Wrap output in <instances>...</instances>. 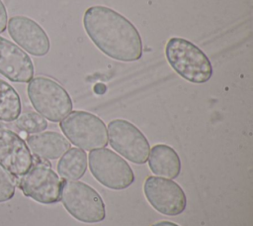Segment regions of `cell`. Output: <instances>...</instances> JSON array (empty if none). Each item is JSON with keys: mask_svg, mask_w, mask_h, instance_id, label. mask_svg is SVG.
Returning a JSON list of instances; mask_svg holds the SVG:
<instances>
[{"mask_svg": "<svg viewBox=\"0 0 253 226\" xmlns=\"http://www.w3.org/2000/svg\"><path fill=\"white\" fill-rule=\"evenodd\" d=\"M85 31L108 56L134 61L142 56V41L134 25L115 10L101 5L89 7L83 17Z\"/></svg>", "mask_w": 253, "mask_h": 226, "instance_id": "1", "label": "cell"}, {"mask_svg": "<svg viewBox=\"0 0 253 226\" xmlns=\"http://www.w3.org/2000/svg\"><path fill=\"white\" fill-rule=\"evenodd\" d=\"M165 55L171 67L190 82L205 83L212 75L209 57L200 48L186 39L171 38L166 44Z\"/></svg>", "mask_w": 253, "mask_h": 226, "instance_id": "2", "label": "cell"}, {"mask_svg": "<svg viewBox=\"0 0 253 226\" xmlns=\"http://www.w3.org/2000/svg\"><path fill=\"white\" fill-rule=\"evenodd\" d=\"M60 200L66 211L83 223H98L105 219V203L90 185L78 180H61Z\"/></svg>", "mask_w": 253, "mask_h": 226, "instance_id": "3", "label": "cell"}, {"mask_svg": "<svg viewBox=\"0 0 253 226\" xmlns=\"http://www.w3.org/2000/svg\"><path fill=\"white\" fill-rule=\"evenodd\" d=\"M27 92L33 107L40 115L51 122H60L72 110L69 94L51 78L44 76L32 78Z\"/></svg>", "mask_w": 253, "mask_h": 226, "instance_id": "4", "label": "cell"}, {"mask_svg": "<svg viewBox=\"0 0 253 226\" xmlns=\"http://www.w3.org/2000/svg\"><path fill=\"white\" fill-rule=\"evenodd\" d=\"M65 137L79 149L92 151L108 145L105 123L96 115L86 111H71L60 121Z\"/></svg>", "mask_w": 253, "mask_h": 226, "instance_id": "5", "label": "cell"}, {"mask_svg": "<svg viewBox=\"0 0 253 226\" xmlns=\"http://www.w3.org/2000/svg\"><path fill=\"white\" fill-rule=\"evenodd\" d=\"M47 163L33 157L32 167L18 181L25 196L42 204H53L60 200L61 179Z\"/></svg>", "mask_w": 253, "mask_h": 226, "instance_id": "6", "label": "cell"}, {"mask_svg": "<svg viewBox=\"0 0 253 226\" xmlns=\"http://www.w3.org/2000/svg\"><path fill=\"white\" fill-rule=\"evenodd\" d=\"M89 169L92 175L104 186L121 190L134 181V173L129 165L115 152L101 148L89 153Z\"/></svg>", "mask_w": 253, "mask_h": 226, "instance_id": "7", "label": "cell"}, {"mask_svg": "<svg viewBox=\"0 0 253 226\" xmlns=\"http://www.w3.org/2000/svg\"><path fill=\"white\" fill-rule=\"evenodd\" d=\"M108 139L111 147L129 162L146 163L150 146L142 132L129 121L115 119L108 124Z\"/></svg>", "mask_w": 253, "mask_h": 226, "instance_id": "8", "label": "cell"}, {"mask_svg": "<svg viewBox=\"0 0 253 226\" xmlns=\"http://www.w3.org/2000/svg\"><path fill=\"white\" fill-rule=\"evenodd\" d=\"M143 191L150 205L161 214L176 216L186 208L184 190L170 178L150 175L144 181Z\"/></svg>", "mask_w": 253, "mask_h": 226, "instance_id": "9", "label": "cell"}, {"mask_svg": "<svg viewBox=\"0 0 253 226\" xmlns=\"http://www.w3.org/2000/svg\"><path fill=\"white\" fill-rule=\"evenodd\" d=\"M7 24L10 37L23 51L35 56H43L48 53L49 39L36 21L26 16H13Z\"/></svg>", "mask_w": 253, "mask_h": 226, "instance_id": "10", "label": "cell"}, {"mask_svg": "<svg viewBox=\"0 0 253 226\" xmlns=\"http://www.w3.org/2000/svg\"><path fill=\"white\" fill-rule=\"evenodd\" d=\"M0 165L15 177L25 174L33 165V156L24 139L1 126Z\"/></svg>", "mask_w": 253, "mask_h": 226, "instance_id": "11", "label": "cell"}, {"mask_svg": "<svg viewBox=\"0 0 253 226\" xmlns=\"http://www.w3.org/2000/svg\"><path fill=\"white\" fill-rule=\"evenodd\" d=\"M0 74L13 82H29L34 76L31 57L20 47L0 37Z\"/></svg>", "mask_w": 253, "mask_h": 226, "instance_id": "12", "label": "cell"}, {"mask_svg": "<svg viewBox=\"0 0 253 226\" xmlns=\"http://www.w3.org/2000/svg\"><path fill=\"white\" fill-rule=\"evenodd\" d=\"M26 141L35 157L43 160H56L70 149V142L52 131L27 135Z\"/></svg>", "mask_w": 253, "mask_h": 226, "instance_id": "13", "label": "cell"}, {"mask_svg": "<svg viewBox=\"0 0 253 226\" xmlns=\"http://www.w3.org/2000/svg\"><path fill=\"white\" fill-rule=\"evenodd\" d=\"M150 170L160 177L176 178L181 171V160L170 146L158 144L152 147L148 156Z\"/></svg>", "mask_w": 253, "mask_h": 226, "instance_id": "14", "label": "cell"}, {"mask_svg": "<svg viewBox=\"0 0 253 226\" xmlns=\"http://www.w3.org/2000/svg\"><path fill=\"white\" fill-rule=\"evenodd\" d=\"M87 170V155L79 148H70L65 152L57 164L59 175L68 180L81 178Z\"/></svg>", "mask_w": 253, "mask_h": 226, "instance_id": "15", "label": "cell"}, {"mask_svg": "<svg viewBox=\"0 0 253 226\" xmlns=\"http://www.w3.org/2000/svg\"><path fill=\"white\" fill-rule=\"evenodd\" d=\"M21 99L15 88L0 79V121L12 122L21 114Z\"/></svg>", "mask_w": 253, "mask_h": 226, "instance_id": "16", "label": "cell"}, {"mask_svg": "<svg viewBox=\"0 0 253 226\" xmlns=\"http://www.w3.org/2000/svg\"><path fill=\"white\" fill-rule=\"evenodd\" d=\"M15 126L26 134H35L44 131L47 127V122L39 113L29 111L18 116L15 120Z\"/></svg>", "mask_w": 253, "mask_h": 226, "instance_id": "17", "label": "cell"}, {"mask_svg": "<svg viewBox=\"0 0 253 226\" xmlns=\"http://www.w3.org/2000/svg\"><path fill=\"white\" fill-rule=\"evenodd\" d=\"M16 188V177L0 165V203L13 198Z\"/></svg>", "mask_w": 253, "mask_h": 226, "instance_id": "18", "label": "cell"}, {"mask_svg": "<svg viewBox=\"0 0 253 226\" xmlns=\"http://www.w3.org/2000/svg\"><path fill=\"white\" fill-rule=\"evenodd\" d=\"M7 10L6 7L4 5V3L2 2V0H0V33H3L7 27Z\"/></svg>", "mask_w": 253, "mask_h": 226, "instance_id": "19", "label": "cell"}, {"mask_svg": "<svg viewBox=\"0 0 253 226\" xmlns=\"http://www.w3.org/2000/svg\"><path fill=\"white\" fill-rule=\"evenodd\" d=\"M151 226H180V225H178L174 222H171V221H159V222L152 224Z\"/></svg>", "mask_w": 253, "mask_h": 226, "instance_id": "20", "label": "cell"}]
</instances>
